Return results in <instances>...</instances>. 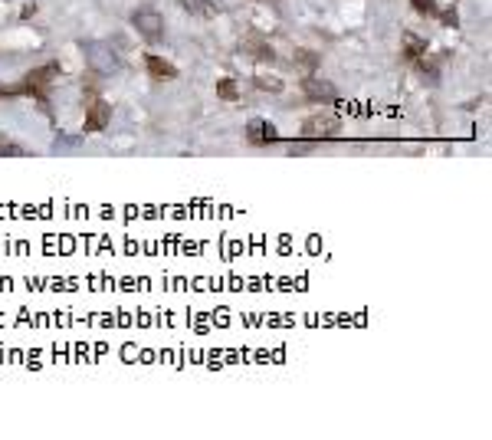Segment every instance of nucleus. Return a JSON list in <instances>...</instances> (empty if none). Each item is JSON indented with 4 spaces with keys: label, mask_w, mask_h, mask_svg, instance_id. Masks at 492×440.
<instances>
[{
    "label": "nucleus",
    "mask_w": 492,
    "mask_h": 440,
    "mask_svg": "<svg viewBox=\"0 0 492 440\" xmlns=\"http://www.w3.org/2000/svg\"><path fill=\"white\" fill-rule=\"evenodd\" d=\"M17 96H27V86L17 82V86H4L0 82V99H17Z\"/></svg>",
    "instance_id": "obj_16"
},
{
    "label": "nucleus",
    "mask_w": 492,
    "mask_h": 440,
    "mask_svg": "<svg viewBox=\"0 0 492 440\" xmlns=\"http://www.w3.org/2000/svg\"><path fill=\"white\" fill-rule=\"evenodd\" d=\"M56 76H59V63H47V66H37L27 79H23V86H27V96H30V99H37L43 112H49V89H53Z\"/></svg>",
    "instance_id": "obj_2"
},
{
    "label": "nucleus",
    "mask_w": 492,
    "mask_h": 440,
    "mask_svg": "<svg viewBox=\"0 0 492 440\" xmlns=\"http://www.w3.org/2000/svg\"><path fill=\"white\" fill-rule=\"evenodd\" d=\"M217 96L223 99V102H237V99H240V86L233 82V79H217Z\"/></svg>",
    "instance_id": "obj_12"
},
{
    "label": "nucleus",
    "mask_w": 492,
    "mask_h": 440,
    "mask_svg": "<svg viewBox=\"0 0 492 440\" xmlns=\"http://www.w3.org/2000/svg\"><path fill=\"white\" fill-rule=\"evenodd\" d=\"M305 152H312V145L302 142V145H289V154H305Z\"/></svg>",
    "instance_id": "obj_18"
},
{
    "label": "nucleus",
    "mask_w": 492,
    "mask_h": 440,
    "mask_svg": "<svg viewBox=\"0 0 492 440\" xmlns=\"http://www.w3.org/2000/svg\"><path fill=\"white\" fill-rule=\"evenodd\" d=\"M410 7H414L420 17H436V13H440L436 0H410Z\"/></svg>",
    "instance_id": "obj_15"
},
{
    "label": "nucleus",
    "mask_w": 492,
    "mask_h": 440,
    "mask_svg": "<svg viewBox=\"0 0 492 440\" xmlns=\"http://www.w3.org/2000/svg\"><path fill=\"white\" fill-rule=\"evenodd\" d=\"M132 27L142 33L148 43H158L164 37V17L154 7H138L132 13Z\"/></svg>",
    "instance_id": "obj_4"
},
{
    "label": "nucleus",
    "mask_w": 492,
    "mask_h": 440,
    "mask_svg": "<svg viewBox=\"0 0 492 440\" xmlns=\"http://www.w3.org/2000/svg\"><path fill=\"white\" fill-rule=\"evenodd\" d=\"M302 92L309 102H338V89L331 86L328 79H319V76H309L302 82Z\"/></svg>",
    "instance_id": "obj_6"
},
{
    "label": "nucleus",
    "mask_w": 492,
    "mask_h": 440,
    "mask_svg": "<svg viewBox=\"0 0 492 440\" xmlns=\"http://www.w3.org/2000/svg\"><path fill=\"white\" fill-rule=\"evenodd\" d=\"M295 59H299V66H305L309 73H312V69H319V63H322V59H319V53H312V49H295Z\"/></svg>",
    "instance_id": "obj_14"
},
{
    "label": "nucleus",
    "mask_w": 492,
    "mask_h": 440,
    "mask_svg": "<svg viewBox=\"0 0 492 440\" xmlns=\"http://www.w3.org/2000/svg\"><path fill=\"white\" fill-rule=\"evenodd\" d=\"M426 53V39L417 33H404V59H420Z\"/></svg>",
    "instance_id": "obj_11"
},
{
    "label": "nucleus",
    "mask_w": 492,
    "mask_h": 440,
    "mask_svg": "<svg viewBox=\"0 0 492 440\" xmlns=\"http://www.w3.org/2000/svg\"><path fill=\"white\" fill-rule=\"evenodd\" d=\"M180 10L190 13V17H217V7L210 0H178Z\"/></svg>",
    "instance_id": "obj_10"
},
{
    "label": "nucleus",
    "mask_w": 492,
    "mask_h": 440,
    "mask_svg": "<svg viewBox=\"0 0 492 440\" xmlns=\"http://www.w3.org/2000/svg\"><path fill=\"white\" fill-rule=\"evenodd\" d=\"M256 89H263V92H283V79L279 76H256Z\"/></svg>",
    "instance_id": "obj_13"
},
{
    "label": "nucleus",
    "mask_w": 492,
    "mask_h": 440,
    "mask_svg": "<svg viewBox=\"0 0 492 440\" xmlns=\"http://www.w3.org/2000/svg\"><path fill=\"white\" fill-rule=\"evenodd\" d=\"M243 49L250 53V56H256V59H263V63H273L276 59V49L266 43L263 37H250V39H243Z\"/></svg>",
    "instance_id": "obj_9"
},
{
    "label": "nucleus",
    "mask_w": 492,
    "mask_h": 440,
    "mask_svg": "<svg viewBox=\"0 0 492 440\" xmlns=\"http://www.w3.org/2000/svg\"><path fill=\"white\" fill-rule=\"evenodd\" d=\"M341 132V118L335 112H315L309 115L302 122V132H299V138L309 145H319V142H335Z\"/></svg>",
    "instance_id": "obj_1"
},
{
    "label": "nucleus",
    "mask_w": 492,
    "mask_h": 440,
    "mask_svg": "<svg viewBox=\"0 0 492 440\" xmlns=\"http://www.w3.org/2000/svg\"><path fill=\"white\" fill-rule=\"evenodd\" d=\"M109 122H112V106L102 102V99H95L89 106V112H85V132H105Z\"/></svg>",
    "instance_id": "obj_7"
},
{
    "label": "nucleus",
    "mask_w": 492,
    "mask_h": 440,
    "mask_svg": "<svg viewBox=\"0 0 492 440\" xmlns=\"http://www.w3.org/2000/svg\"><path fill=\"white\" fill-rule=\"evenodd\" d=\"M436 17L443 20L446 27H456V10H446V13H436Z\"/></svg>",
    "instance_id": "obj_17"
},
{
    "label": "nucleus",
    "mask_w": 492,
    "mask_h": 440,
    "mask_svg": "<svg viewBox=\"0 0 492 440\" xmlns=\"http://www.w3.org/2000/svg\"><path fill=\"white\" fill-rule=\"evenodd\" d=\"M144 69H148V76H152L154 82H164V79L178 76V66H174L171 59L158 56V53H148V56H144Z\"/></svg>",
    "instance_id": "obj_8"
},
{
    "label": "nucleus",
    "mask_w": 492,
    "mask_h": 440,
    "mask_svg": "<svg viewBox=\"0 0 492 440\" xmlns=\"http://www.w3.org/2000/svg\"><path fill=\"white\" fill-rule=\"evenodd\" d=\"M246 142L256 145V148H263V145H276L279 142V132H276V125H269L266 118H250L243 128Z\"/></svg>",
    "instance_id": "obj_5"
},
{
    "label": "nucleus",
    "mask_w": 492,
    "mask_h": 440,
    "mask_svg": "<svg viewBox=\"0 0 492 440\" xmlns=\"http://www.w3.org/2000/svg\"><path fill=\"white\" fill-rule=\"evenodd\" d=\"M82 49H85V63H89V69L99 73V76H112V73L122 69V59H118V53H115L109 43L92 39V43H85Z\"/></svg>",
    "instance_id": "obj_3"
}]
</instances>
